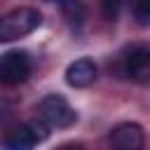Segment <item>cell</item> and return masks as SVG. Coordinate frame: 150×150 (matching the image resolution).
I'll return each mask as SVG.
<instances>
[{"label": "cell", "instance_id": "cell-2", "mask_svg": "<svg viewBox=\"0 0 150 150\" xmlns=\"http://www.w3.org/2000/svg\"><path fill=\"white\" fill-rule=\"evenodd\" d=\"M38 117H42L52 129H66L77 122V112L59 94H47L38 103Z\"/></svg>", "mask_w": 150, "mask_h": 150}, {"label": "cell", "instance_id": "cell-7", "mask_svg": "<svg viewBox=\"0 0 150 150\" xmlns=\"http://www.w3.org/2000/svg\"><path fill=\"white\" fill-rule=\"evenodd\" d=\"M38 143H40V138H38V134L33 131L30 122L16 124L14 129H9V131L5 134V141H2L5 150H33Z\"/></svg>", "mask_w": 150, "mask_h": 150}, {"label": "cell", "instance_id": "cell-6", "mask_svg": "<svg viewBox=\"0 0 150 150\" xmlns=\"http://www.w3.org/2000/svg\"><path fill=\"white\" fill-rule=\"evenodd\" d=\"M124 73L134 82H138L143 87H150V49H134L127 56Z\"/></svg>", "mask_w": 150, "mask_h": 150}, {"label": "cell", "instance_id": "cell-5", "mask_svg": "<svg viewBox=\"0 0 150 150\" xmlns=\"http://www.w3.org/2000/svg\"><path fill=\"white\" fill-rule=\"evenodd\" d=\"M96 63L91 59H75L66 68V82L75 89H84L96 80Z\"/></svg>", "mask_w": 150, "mask_h": 150}, {"label": "cell", "instance_id": "cell-3", "mask_svg": "<svg viewBox=\"0 0 150 150\" xmlns=\"http://www.w3.org/2000/svg\"><path fill=\"white\" fill-rule=\"evenodd\" d=\"M28 75H30V56L26 52L14 49V52H5L2 54V61H0V80L7 87H14V84L26 82Z\"/></svg>", "mask_w": 150, "mask_h": 150}, {"label": "cell", "instance_id": "cell-9", "mask_svg": "<svg viewBox=\"0 0 150 150\" xmlns=\"http://www.w3.org/2000/svg\"><path fill=\"white\" fill-rule=\"evenodd\" d=\"M131 14L136 23L150 26V0H131Z\"/></svg>", "mask_w": 150, "mask_h": 150}, {"label": "cell", "instance_id": "cell-1", "mask_svg": "<svg viewBox=\"0 0 150 150\" xmlns=\"http://www.w3.org/2000/svg\"><path fill=\"white\" fill-rule=\"evenodd\" d=\"M42 23V14L35 7H16L9 14L2 16L0 21V40L2 42H12L19 38L30 35L35 28H40Z\"/></svg>", "mask_w": 150, "mask_h": 150}, {"label": "cell", "instance_id": "cell-11", "mask_svg": "<svg viewBox=\"0 0 150 150\" xmlns=\"http://www.w3.org/2000/svg\"><path fill=\"white\" fill-rule=\"evenodd\" d=\"M54 150H84L80 143H61V145H56Z\"/></svg>", "mask_w": 150, "mask_h": 150}, {"label": "cell", "instance_id": "cell-10", "mask_svg": "<svg viewBox=\"0 0 150 150\" xmlns=\"http://www.w3.org/2000/svg\"><path fill=\"white\" fill-rule=\"evenodd\" d=\"M98 5H101L103 16H105L108 21H115V19L120 16V12H122L124 0H98Z\"/></svg>", "mask_w": 150, "mask_h": 150}, {"label": "cell", "instance_id": "cell-8", "mask_svg": "<svg viewBox=\"0 0 150 150\" xmlns=\"http://www.w3.org/2000/svg\"><path fill=\"white\" fill-rule=\"evenodd\" d=\"M49 2H54L61 9V14H63L68 26L80 28L84 23V2L82 0H49Z\"/></svg>", "mask_w": 150, "mask_h": 150}, {"label": "cell", "instance_id": "cell-4", "mask_svg": "<svg viewBox=\"0 0 150 150\" xmlns=\"http://www.w3.org/2000/svg\"><path fill=\"white\" fill-rule=\"evenodd\" d=\"M145 134L136 122H122L110 131V150H143Z\"/></svg>", "mask_w": 150, "mask_h": 150}]
</instances>
